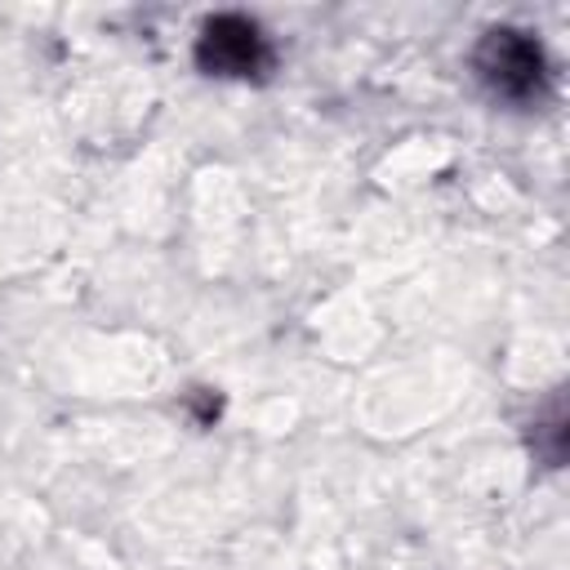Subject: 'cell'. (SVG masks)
<instances>
[{
	"label": "cell",
	"instance_id": "1",
	"mask_svg": "<svg viewBox=\"0 0 570 570\" xmlns=\"http://www.w3.org/2000/svg\"><path fill=\"white\" fill-rule=\"evenodd\" d=\"M476 80L503 102H530L548 85L543 45L521 27H490L472 49Z\"/></svg>",
	"mask_w": 570,
	"mask_h": 570
},
{
	"label": "cell",
	"instance_id": "2",
	"mask_svg": "<svg viewBox=\"0 0 570 570\" xmlns=\"http://www.w3.org/2000/svg\"><path fill=\"white\" fill-rule=\"evenodd\" d=\"M196 67L209 76H232V80H254L272 67V45L263 27L245 13H218L200 27L196 36Z\"/></svg>",
	"mask_w": 570,
	"mask_h": 570
}]
</instances>
